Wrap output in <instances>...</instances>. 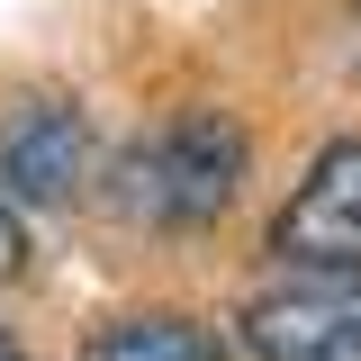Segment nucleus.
<instances>
[{
  "mask_svg": "<svg viewBox=\"0 0 361 361\" xmlns=\"http://www.w3.org/2000/svg\"><path fill=\"white\" fill-rule=\"evenodd\" d=\"M82 361H226V343L190 316H118L90 334Z\"/></svg>",
  "mask_w": 361,
  "mask_h": 361,
  "instance_id": "5",
  "label": "nucleus"
},
{
  "mask_svg": "<svg viewBox=\"0 0 361 361\" xmlns=\"http://www.w3.org/2000/svg\"><path fill=\"white\" fill-rule=\"evenodd\" d=\"M271 253L307 271H361V145H325L289 208L271 226Z\"/></svg>",
  "mask_w": 361,
  "mask_h": 361,
  "instance_id": "3",
  "label": "nucleus"
},
{
  "mask_svg": "<svg viewBox=\"0 0 361 361\" xmlns=\"http://www.w3.org/2000/svg\"><path fill=\"white\" fill-rule=\"evenodd\" d=\"M253 361H361V271H316L244 307Z\"/></svg>",
  "mask_w": 361,
  "mask_h": 361,
  "instance_id": "2",
  "label": "nucleus"
},
{
  "mask_svg": "<svg viewBox=\"0 0 361 361\" xmlns=\"http://www.w3.org/2000/svg\"><path fill=\"white\" fill-rule=\"evenodd\" d=\"M18 253H27V235H18V217H9V199H0V271H18Z\"/></svg>",
  "mask_w": 361,
  "mask_h": 361,
  "instance_id": "6",
  "label": "nucleus"
},
{
  "mask_svg": "<svg viewBox=\"0 0 361 361\" xmlns=\"http://www.w3.org/2000/svg\"><path fill=\"white\" fill-rule=\"evenodd\" d=\"M0 361H18V343H9V334H0Z\"/></svg>",
  "mask_w": 361,
  "mask_h": 361,
  "instance_id": "7",
  "label": "nucleus"
},
{
  "mask_svg": "<svg viewBox=\"0 0 361 361\" xmlns=\"http://www.w3.org/2000/svg\"><path fill=\"white\" fill-rule=\"evenodd\" d=\"M82 172H90V127L73 99H27V109L0 118V180L18 199L54 208V199L82 190Z\"/></svg>",
  "mask_w": 361,
  "mask_h": 361,
  "instance_id": "4",
  "label": "nucleus"
},
{
  "mask_svg": "<svg viewBox=\"0 0 361 361\" xmlns=\"http://www.w3.org/2000/svg\"><path fill=\"white\" fill-rule=\"evenodd\" d=\"M235 180H244V127L217 118V109H190L163 135H145V145L118 154L109 208L135 217V226H199L235 199Z\"/></svg>",
  "mask_w": 361,
  "mask_h": 361,
  "instance_id": "1",
  "label": "nucleus"
}]
</instances>
